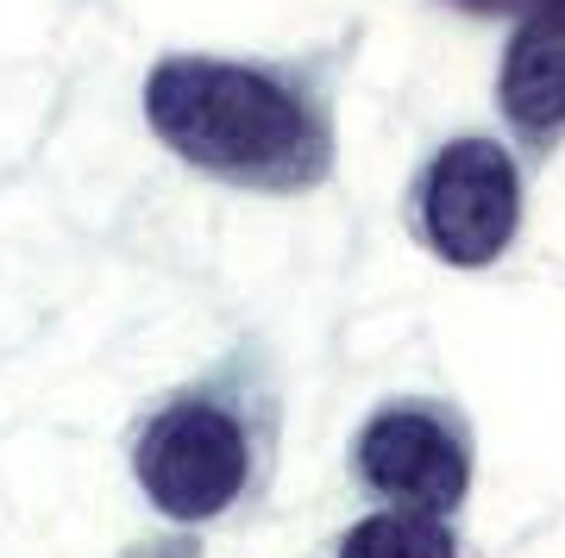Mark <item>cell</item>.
<instances>
[{"instance_id":"6da1fadb","label":"cell","mask_w":565,"mask_h":558,"mask_svg":"<svg viewBox=\"0 0 565 558\" xmlns=\"http://www.w3.org/2000/svg\"><path fill=\"white\" fill-rule=\"evenodd\" d=\"M145 126L189 170L245 195H308L333 176V100L277 63L170 51L145 76Z\"/></svg>"},{"instance_id":"7a4b0ae2","label":"cell","mask_w":565,"mask_h":558,"mask_svg":"<svg viewBox=\"0 0 565 558\" xmlns=\"http://www.w3.org/2000/svg\"><path fill=\"white\" fill-rule=\"evenodd\" d=\"M282 408L245 358L170 389L132 427V483L177 534L245 521L277 477Z\"/></svg>"},{"instance_id":"3957f363","label":"cell","mask_w":565,"mask_h":558,"mask_svg":"<svg viewBox=\"0 0 565 558\" xmlns=\"http://www.w3.org/2000/svg\"><path fill=\"white\" fill-rule=\"evenodd\" d=\"M471 471H478L471 420L434 396H396L384 408H371V420L352 439L359 490L403 508V515L452 521L471 496Z\"/></svg>"},{"instance_id":"277c9868","label":"cell","mask_w":565,"mask_h":558,"mask_svg":"<svg viewBox=\"0 0 565 558\" xmlns=\"http://www.w3.org/2000/svg\"><path fill=\"white\" fill-rule=\"evenodd\" d=\"M522 226V170L497 139H452L415 182V233L434 258L484 270Z\"/></svg>"},{"instance_id":"5b68a950","label":"cell","mask_w":565,"mask_h":558,"mask_svg":"<svg viewBox=\"0 0 565 558\" xmlns=\"http://www.w3.org/2000/svg\"><path fill=\"white\" fill-rule=\"evenodd\" d=\"M497 107L522 151L546 158L565 139V0H527L497 69Z\"/></svg>"},{"instance_id":"8992f818","label":"cell","mask_w":565,"mask_h":558,"mask_svg":"<svg viewBox=\"0 0 565 558\" xmlns=\"http://www.w3.org/2000/svg\"><path fill=\"white\" fill-rule=\"evenodd\" d=\"M340 558H459V534H452V521L377 508L340 539Z\"/></svg>"},{"instance_id":"52a82bcc","label":"cell","mask_w":565,"mask_h":558,"mask_svg":"<svg viewBox=\"0 0 565 558\" xmlns=\"http://www.w3.org/2000/svg\"><path fill=\"white\" fill-rule=\"evenodd\" d=\"M120 558H202V534H151V539H132Z\"/></svg>"},{"instance_id":"ba28073f","label":"cell","mask_w":565,"mask_h":558,"mask_svg":"<svg viewBox=\"0 0 565 558\" xmlns=\"http://www.w3.org/2000/svg\"><path fill=\"white\" fill-rule=\"evenodd\" d=\"M446 7H459V13H478V20H515V13H522L527 0H446Z\"/></svg>"}]
</instances>
